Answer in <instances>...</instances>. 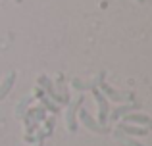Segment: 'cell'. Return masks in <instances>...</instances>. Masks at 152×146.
I'll use <instances>...</instances> for the list:
<instances>
[{"mask_svg":"<svg viewBox=\"0 0 152 146\" xmlns=\"http://www.w3.org/2000/svg\"><path fill=\"white\" fill-rule=\"evenodd\" d=\"M102 79H106V73L104 71H100L94 79H91V81H83V79L75 77V79H71L69 85H71V89L77 90V92H85V90H91V89H94V86H98V83H100Z\"/></svg>","mask_w":152,"mask_h":146,"instance_id":"obj_7","label":"cell"},{"mask_svg":"<svg viewBox=\"0 0 152 146\" xmlns=\"http://www.w3.org/2000/svg\"><path fill=\"white\" fill-rule=\"evenodd\" d=\"M33 100H35V94H29V96H23L21 100L18 102V108H15V115H18V117H23V113H25L27 110H29L27 106H29Z\"/></svg>","mask_w":152,"mask_h":146,"instance_id":"obj_13","label":"cell"},{"mask_svg":"<svg viewBox=\"0 0 152 146\" xmlns=\"http://www.w3.org/2000/svg\"><path fill=\"white\" fill-rule=\"evenodd\" d=\"M45 144V140H41V142H35V146H42Z\"/></svg>","mask_w":152,"mask_h":146,"instance_id":"obj_15","label":"cell"},{"mask_svg":"<svg viewBox=\"0 0 152 146\" xmlns=\"http://www.w3.org/2000/svg\"><path fill=\"white\" fill-rule=\"evenodd\" d=\"M121 123H131V125H139V127H145V129H152V119L141 112L127 113L125 117H121Z\"/></svg>","mask_w":152,"mask_h":146,"instance_id":"obj_9","label":"cell"},{"mask_svg":"<svg viewBox=\"0 0 152 146\" xmlns=\"http://www.w3.org/2000/svg\"><path fill=\"white\" fill-rule=\"evenodd\" d=\"M139 110H141V104H137V102H129V104L118 106L114 112H110V115H108V121H119L121 117H125L127 113L139 112Z\"/></svg>","mask_w":152,"mask_h":146,"instance_id":"obj_8","label":"cell"},{"mask_svg":"<svg viewBox=\"0 0 152 146\" xmlns=\"http://www.w3.org/2000/svg\"><path fill=\"white\" fill-rule=\"evenodd\" d=\"M91 90H93V96H94V100H96V108H98V119L96 121L100 125H106L108 115H110V100L98 90V86H94V89H91Z\"/></svg>","mask_w":152,"mask_h":146,"instance_id":"obj_4","label":"cell"},{"mask_svg":"<svg viewBox=\"0 0 152 146\" xmlns=\"http://www.w3.org/2000/svg\"><path fill=\"white\" fill-rule=\"evenodd\" d=\"M37 83H39V89H41V90H42V92H45L48 98H52V100H54L58 106H64V104H67V102H66V100H64V98L58 94V90H56L54 83H52L50 79L46 77V75H41Z\"/></svg>","mask_w":152,"mask_h":146,"instance_id":"obj_5","label":"cell"},{"mask_svg":"<svg viewBox=\"0 0 152 146\" xmlns=\"http://www.w3.org/2000/svg\"><path fill=\"white\" fill-rule=\"evenodd\" d=\"M46 119V110L42 106H35L29 108L23 113V123H25V137H31L39 129V125Z\"/></svg>","mask_w":152,"mask_h":146,"instance_id":"obj_1","label":"cell"},{"mask_svg":"<svg viewBox=\"0 0 152 146\" xmlns=\"http://www.w3.org/2000/svg\"><path fill=\"white\" fill-rule=\"evenodd\" d=\"M98 90L104 94V96L108 98V100H114V102H125V104H129V102H135V94L133 92H129V90H115V89H112L110 85H108L106 81H102L98 83Z\"/></svg>","mask_w":152,"mask_h":146,"instance_id":"obj_3","label":"cell"},{"mask_svg":"<svg viewBox=\"0 0 152 146\" xmlns=\"http://www.w3.org/2000/svg\"><path fill=\"white\" fill-rule=\"evenodd\" d=\"M33 94H35V98H39V100H41V106L46 110V112H50L52 115H58V113H60V106L56 104V102L52 100V98L46 96V94L42 92V90L39 89V86L35 89V92H33Z\"/></svg>","mask_w":152,"mask_h":146,"instance_id":"obj_10","label":"cell"},{"mask_svg":"<svg viewBox=\"0 0 152 146\" xmlns=\"http://www.w3.org/2000/svg\"><path fill=\"white\" fill-rule=\"evenodd\" d=\"M15 77H18V73H15V71H10L6 77H4V81L0 83V102H2L4 98L10 94L12 86H14V83H15Z\"/></svg>","mask_w":152,"mask_h":146,"instance_id":"obj_12","label":"cell"},{"mask_svg":"<svg viewBox=\"0 0 152 146\" xmlns=\"http://www.w3.org/2000/svg\"><path fill=\"white\" fill-rule=\"evenodd\" d=\"M83 104H85V96H83V94H79L75 100L67 102V110H66V129H67V133L77 131V112L81 110Z\"/></svg>","mask_w":152,"mask_h":146,"instance_id":"obj_2","label":"cell"},{"mask_svg":"<svg viewBox=\"0 0 152 146\" xmlns=\"http://www.w3.org/2000/svg\"><path fill=\"white\" fill-rule=\"evenodd\" d=\"M115 129H118L119 133H123V135H127V137H145L146 133H148V129L139 127V125H131V123H119Z\"/></svg>","mask_w":152,"mask_h":146,"instance_id":"obj_11","label":"cell"},{"mask_svg":"<svg viewBox=\"0 0 152 146\" xmlns=\"http://www.w3.org/2000/svg\"><path fill=\"white\" fill-rule=\"evenodd\" d=\"M114 137L119 140V144H121V146H145V144L139 142V140H135L133 137H127V135H123V133H119L118 129L114 131Z\"/></svg>","mask_w":152,"mask_h":146,"instance_id":"obj_14","label":"cell"},{"mask_svg":"<svg viewBox=\"0 0 152 146\" xmlns=\"http://www.w3.org/2000/svg\"><path fill=\"white\" fill-rule=\"evenodd\" d=\"M137 2H139V4H142V2H145V0H137Z\"/></svg>","mask_w":152,"mask_h":146,"instance_id":"obj_16","label":"cell"},{"mask_svg":"<svg viewBox=\"0 0 152 146\" xmlns=\"http://www.w3.org/2000/svg\"><path fill=\"white\" fill-rule=\"evenodd\" d=\"M77 113H79V121H81V123L85 125V127L89 129V131L98 133V135H102V133H108V127H106V125H100V123H98V121L94 119L93 115H91L89 112H87L85 108H81Z\"/></svg>","mask_w":152,"mask_h":146,"instance_id":"obj_6","label":"cell"}]
</instances>
